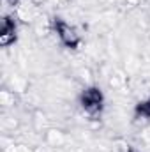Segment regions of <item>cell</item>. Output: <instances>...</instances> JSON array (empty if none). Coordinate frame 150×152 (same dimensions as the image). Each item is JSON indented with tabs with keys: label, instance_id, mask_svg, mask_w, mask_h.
<instances>
[{
	"label": "cell",
	"instance_id": "1",
	"mask_svg": "<svg viewBox=\"0 0 150 152\" xmlns=\"http://www.w3.org/2000/svg\"><path fill=\"white\" fill-rule=\"evenodd\" d=\"M79 106L88 118H99L104 110V96L97 87H88L79 96Z\"/></svg>",
	"mask_w": 150,
	"mask_h": 152
},
{
	"label": "cell",
	"instance_id": "2",
	"mask_svg": "<svg viewBox=\"0 0 150 152\" xmlns=\"http://www.w3.org/2000/svg\"><path fill=\"white\" fill-rule=\"evenodd\" d=\"M51 25H53V32L57 34L58 41H60L66 48L76 50V48L81 44V34L76 30V27L69 25V23L64 21L62 18H53Z\"/></svg>",
	"mask_w": 150,
	"mask_h": 152
},
{
	"label": "cell",
	"instance_id": "3",
	"mask_svg": "<svg viewBox=\"0 0 150 152\" xmlns=\"http://www.w3.org/2000/svg\"><path fill=\"white\" fill-rule=\"evenodd\" d=\"M18 37V25L14 16H4L2 25H0V46L9 48L11 44L16 42Z\"/></svg>",
	"mask_w": 150,
	"mask_h": 152
},
{
	"label": "cell",
	"instance_id": "4",
	"mask_svg": "<svg viewBox=\"0 0 150 152\" xmlns=\"http://www.w3.org/2000/svg\"><path fill=\"white\" fill-rule=\"evenodd\" d=\"M134 118L138 122H150V97L143 99L141 103H138Z\"/></svg>",
	"mask_w": 150,
	"mask_h": 152
},
{
	"label": "cell",
	"instance_id": "5",
	"mask_svg": "<svg viewBox=\"0 0 150 152\" xmlns=\"http://www.w3.org/2000/svg\"><path fill=\"white\" fill-rule=\"evenodd\" d=\"M115 152H140V151H136L134 147H131V145H120V147H117V151Z\"/></svg>",
	"mask_w": 150,
	"mask_h": 152
},
{
	"label": "cell",
	"instance_id": "6",
	"mask_svg": "<svg viewBox=\"0 0 150 152\" xmlns=\"http://www.w3.org/2000/svg\"><path fill=\"white\" fill-rule=\"evenodd\" d=\"M4 4H7L9 7H12V9H16V5L20 4V0H4Z\"/></svg>",
	"mask_w": 150,
	"mask_h": 152
}]
</instances>
